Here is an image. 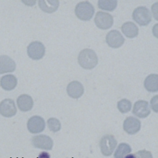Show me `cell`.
<instances>
[{"label":"cell","instance_id":"cell-1","mask_svg":"<svg viewBox=\"0 0 158 158\" xmlns=\"http://www.w3.org/2000/svg\"><path fill=\"white\" fill-rule=\"evenodd\" d=\"M78 62L84 69H92L96 66L98 62L96 52L91 49L81 50L78 56Z\"/></svg>","mask_w":158,"mask_h":158},{"label":"cell","instance_id":"cell-2","mask_svg":"<svg viewBox=\"0 0 158 158\" xmlns=\"http://www.w3.org/2000/svg\"><path fill=\"white\" fill-rule=\"evenodd\" d=\"M75 13L78 19L83 21H88L93 17L94 13L93 6L88 1L80 2L76 5Z\"/></svg>","mask_w":158,"mask_h":158},{"label":"cell","instance_id":"cell-3","mask_svg":"<svg viewBox=\"0 0 158 158\" xmlns=\"http://www.w3.org/2000/svg\"><path fill=\"white\" fill-rule=\"evenodd\" d=\"M117 144V141L112 135H104L99 142V147L101 153L105 156H110Z\"/></svg>","mask_w":158,"mask_h":158},{"label":"cell","instance_id":"cell-4","mask_svg":"<svg viewBox=\"0 0 158 158\" xmlns=\"http://www.w3.org/2000/svg\"><path fill=\"white\" fill-rule=\"evenodd\" d=\"M132 18L140 26L148 25L152 19L150 11L144 6L136 7L133 12Z\"/></svg>","mask_w":158,"mask_h":158},{"label":"cell","instance_id":"cell-5","mask_svg":"<svg viewBox=\"0 0 158 158\" xmlns=\"http://www.w3.org/2000/svg\"><path fill=\"white\" fill-rule=\"evenodd\" d=\"M94 23L98 28L101 30H107L113 25V17L109 13L99 11L94 17Z\"/></svg>","mask_w":158,"mask_h":158},{"label":"cell","instance_id":"cell-6","mask_svg":"<svg viewBox=\"0 0 158 158\" xmlns=\"http://www.w3.org/2000/svg\"><path fill=\"white\" fill-rule=\"evenodd\" d=\"M45 54V47L40 41H33L27 47V54L33 60H40Z\"/></svg>","mask_w":158,"mask_h":158},{"label":"cell","instance_id":"cell-7","mask_svg":"<svg viewBox=\"0 0 158 158\" xmlns=\"http://www.w3.org/2000/svg\"><path fill=\"white\" fill-rule=\"evenodd\" d=\"M17 113V107L14 100L7 98L0 102V114L7 118L14 116Z\"/></svg>","mask_w":158,"mask_h":158},{"label":"cell","instance_id":"cell-8","mask_svg":"<svg viewBox=\"0 0 158 158\" xmlns=\"http://www.w3.org/2000/svg\"><path fill=\"white\" fill-rule=\"evenodd\" d=\"M33 146L36 148L51 150L53 147V141L48 136L44 135H39L35 136L31 139Z\"/></svg>","mask_w":158,"mask_h":158},{"label":"cell","instance_id":"cell-9","mask_svg":"<svg viewBox=\"0 0 158 158\" xmlns=\"http://www.w3.org/2000/svg\"><path fill=\"white\" fill-rule=\"evenodd\" d=\"M27 128L31 133H39L45 128V122L43 118L38 115L30 117L27 122Z\"/></svg>","mask_w":158,"mask_h":158},{"label":"cell","instance_id":"cell-10","mask_svg":"<svg viewBox=\"0 0 158 158\" xmlns=\"http://www.w3.org/2000/svg\"><path fill=\"white\" fill-rule=\"evenodd\" d=\"M106 41L109 46L112 48H118L121 47L125 39L120 31L116 30L110 31L106 35Z\"/></svg>","mask_w":158,"mask_h":158},{"label":"cell","instance_id":"cell-11","mask_svg":"<svg viewBox=\"0 0 158 158\" xmlns=\"http://www.w3.org/2000/svg\"><path fill=\"white\" fill-rule=\"evenodd\" d=\"M132 113L139 118H145L148 117L151 113L148 102L144 100L136 101L134 104Z\"/></svg>","mask_w":158,"mask_h":158},{"label":"cell","instance_id":"cell-12","mask_svg":"<svg viewBox=\"0 0 158 158\" xmlns=\"http://www.w3.org/2000/svg\"><path fill=\"white\" fill-rule=\"evenodd\" d=\"M123 128L124 131L129 135L136 134L141 128V122L138 118L130 116L124 120Z\"/></svg>","mask_w":158,"mask_h":158},{"label":"cell","instance_id":"cell-13","mask_svg":"<svg viewBox=\"0 0 158 158\" xmlns=\"http://www.w3.org/2000/svg\"><path fill=\"white\" fill-rule=\"evenodd\" d=\"M68 95L73 99H78L84 93V88L82 84L78 81H73L69 83L67 86Z\"/></svg>","mask_w":158,"mask_h":158},{"label":"cell","instance_id":"cell-14","mask_svg":"<svg viewBox=\"0 0 158 158\" xmlns=\"http://www.w3.org/2000/svg\"><path fill=\"white\" fill-rule=\"evenodd\" d=\"M16 68L14 60L6 55L0 56V74L13 72Z\"/></svg>","mask_w":158,"mask_h":158},{"label":"cell","instance_id":"cell-15","mask_svg":"<svg viewBox=\"0 0 158 158\" xmlns=\"http://www.w3.org/2000/svg\"><path fill=\"white\" fill-rule=\"evenodd\" d=\"M17 104L18 108L21 111L27 112L33 108V100L30 96L23 94L17 98Z\"/></svg>","mask_w":158,"mask_h":158},{"label":"cell","instance_id":"cell-16","mask_svg":"<svg viewBox=\"0 0 158 158\" xmlns=\"http://www.w3.org/2000/svg\"><path fill=\"white\" fill-rule=\"evenodd\" d=\"M17 85V79L14 75H5L0 79V86L6 91H11L14 89Z\"/></svg>","mask_w":158,"mask_h":158},{"label":"cell","instance_id":"cell-17","mask_svg":"<svg viewBox=\"0 0 158 158\" xmlns=\"http://www.w3.org/2000/svg\"><path fill=\"white\" fill-rule=\"evenodd\" d=\"M38 6L41 10L46 13L51 14L56 11L59 6V0H38Z\"/></svg>","mask_w":158,"mask_h":158},{"label":"cell","instance_id":"cell-18","mask_svg":"<svg viewBox=\"0 0 158 158\" xmlns=\"http://www.w3.org/2000/svg\"><path fill=\"white\" fill-rule=\"evenodd\" d=\"M121 30L125 36L129 38H133L137 36L139 31L137 26L131 22H127L124 23L122 25Z\"/></svg>","mask_w":158,"mask_h":158},{"label":"cell","instance_id":"cell-19","mask_svg":"<svg viewBox=\"0 0 158 158\" xmlns=\"http://www.w3.org/2000/svg\"><path fill=\"white\" fill-rule=\"evenodd\" d=\"M144 86L149 92H157L158 91V75L157 74L148 75L144 80Z\"/></svg>","mask_w":158,"mask_h":158},{"label":"cell","instance_id":"cell-20","mask_svg":"<svg viewBox=\"0 0 158 158\" xmlns=\"http://www.w3.org/2000/svg\"><path fill=\"white\" fill-rule=\"evenodd\" d=\"M131 151L130 146L125 143H122L118 144L114 152V158H124L125 156L128 154Z\"/></svg>","mask_w":158,"mask_h":158},{"label":"cell","instance_id":"cell-21","mask_svg":"<svg viewBox=\"0 0 158 158\" xmlns=\"http://www.w3.org/2000/svg\"><path fill=\"white\" fill-rule=\"evenodd\" d=\"M117 6V0H98V6L99 9L107 11H113Z\"/></svg>","mask_w":158,"mask_h":158},{"label":"cell","instance_id":"cell-22","mask_svg":"<svg viewBox=\"0 0 158 158\" xmlns=\"http://www.w3.org/2000/svg\"><path fill=\"white\" fill-rule=\"evenodd\" d=\"M131 102L127 99H122L117 102V108L118 110L122 113H127L131 109Z\"/></svg>","mask_w":158,"mask_h":158},{"label":"cell","instance_id":"cell-23","mask_svg":"<svg viewBox=\"0 0 158 158\" xmlns=\"http://www.w3.org/2000/svg\"><path fill=\"white\" fill-rule=\"evenodd\" d=\"M48 128L52 132H57L60 130L61 125L60 121L56 118H50L47 121Z\"/></svg>","mask_w":158,"mask_h":158},{"label":"cell","instance_id":"cell-24","mask_svg":"<svg viewBox=\"0 0 158 158\" xmlns=\"http://www.w3.org/2000/svg\"><path fill=\"white\" fill-rule=\"evenodd\" d=\"M135 154L136 158H153L151 152L145 149L138 151Z\"/></svg>","mask_w":158,"mask_h":158},{"label":"cell","instance_id":"cell-25","mask_svg":"<svg viewBox=\"0 0 158 158\" xmlns=\"http://www.w3.org/2000/svg\"><path fill=\"white\" fill-rule=\"evenodd\" d=\"M151 107L153 111L155 112H158V96H154L151 101Z\"/></svg>","mask_w":158,"mask_h":158},{"label":"cell","instance_id":"cell-26","mask_svg":"<svg viewBox=\"0 0 158 158\" xmlns=\"http://www.w3.org/2000/svg\"><path fill=\"white\" fill-rule=\"evenodd\" d=\"M22 2L27 6H33L35 5L36 0H22Z\"/></svg>","mask_w":158,"mask_h":158},{"label":"cell","instance_id":"cell-27","mask_svg":"<svg viewBox=\"0 0 158 158\" xmlns=\"http://www.w3.org/2000/svg\"><path fill=\"white\" fill-rule=\"evenodd\" d=\"M157 4H158V3L156 2L154 5H152V13H153L154 15L155 16V18L157 20V18L156 17V16L157 15Z\"/></svg>","mask_w":158,"mask_h":158},{"label":"cell","instance_id":"cell-28","mask_svg":"<svg viewBox=\"0 0 158 158\" xmlns=\"http://www.w3.org/2000/svg\"><path fill=\"white\" fill-rule=\"evenodd\" d=\"M38 158H50V155L47 152H41L39 154Z\"/></svg>","mask_w":158,"mask_h":158}]
</instances>
